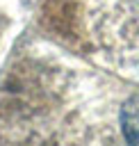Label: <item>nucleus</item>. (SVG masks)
<instances>
[{
    "mask_svg": "<svg viewBox=\"0 0 139 146\" xmlns=\"http://www.w3.org/2000/svg\"><path fill=\"white\" fill-rule=\"evenodd\" d=\"M121 130L125 141L139 144V94L128 98L121 107Z\"/></svg>",
    "mask_w": 139,
    "mask_h": 146,
    "instance_id": "obj_1",
    "label": "nucleus"
}]
</instances>
